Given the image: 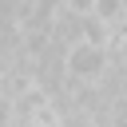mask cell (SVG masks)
<instances>
[{
	"instance_id": "6da1fadb",
	"label": "cell",
	"mask_w": 127,
	"mask_h": 127,
	"mask_svg": "<svg viewBox=\"0 0 127 127\" xmlns=\"http://www.w3.org/2000/svg\"><path fill=\"white\" fill-rule=\"evenodd\" d=\"M107 67H111L107 52H103L99 44H87V40L67 44L64 56H60V71H64L67 83H99V79L107 75Z\"/></svg>"
},
{
	"instance_id": "7a4b0ae2",
	"label": "cell",
	"mask_w": 127,
	"mask_h": 127,
	"mask_svg": "<svg viewBox=\"0 0 127 127\" xmlns=\"http://www.w3.org/2000/svg\"><path fill=\"white\" fill-rule=\"evenodd\" d=\"M91 16L103 24H123L127 20V0H91Z\"/></svg>"
}]
</instances>
